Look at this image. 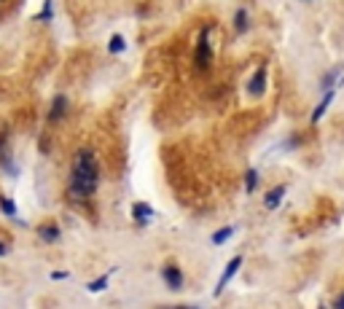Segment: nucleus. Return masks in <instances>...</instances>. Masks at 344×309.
<instances>
[{"instance_id":"nucleus-1","label":"nucleus","mask_w":344,"mask_h":309,"mask_svg":"<svg viewBox=\"0 0 344 309\" xmlns=\"http://www.w3.org/2000/svg\"><path fill=\"white\" fill-rule=\"evenodd\" d=\"M100 186V162H97L94 151L81 148L73 156L70 164V177H67V197L73 202H86Z\"/></svg>"},{"instance_id":"nucleus-11","label":"nucleus","mask_w":344,"mask_h":309,"mask_svg":"<svg viewBox=\"0 0 344 309\" xmlns=\"http://www.w3.org/2000/svg\"><path fill=\"white\" fill-rule=\"evenodd\" d=\"M38 234H41V239H43V242L54 245L57 239H59V226H57V223H43V226L38 228Z\"/></svg>"},{"instance_id":"nucleus-4","label":"nucleus","mask_w":344,"mask_h":309,"mask_svg":"<svg viewBox=\"0 0 344 309\" xmlns=\"http://www.w3.org/2000/svg\"><path fill=\"white\" fill-rule=\"evenodd\" d=\"M0 167H3V172L8 175H16L19 169H16L14 159H11V148H8V137L0 135Z\"/></svg>"},{"instance_id":"nucleus-12","label":"nucleus","mask_w":344,"mask_h":309,"mask_svg":"<svg viewBox=\"0 0 344 309\" xmlns=\"http://www.w3.org/2000/svg\"><path fill=\"white\" fill-rule=\"evenodd\" d=\"M234 30L237 32L248 30V8H237V14H234Z\"/></svg>"},{"instance_id":"nucleus-20","label":"nucleus","mask_w":344,"mask_h":309,"mask_svg":"<svg viewBox=\"0 0 344 309\" xmlns=\"http://www.w3.org/2000/svg\"><path fill=\"white\" fill-rule=\"evenodd\" d=\"M51 280H67V272H51Z\"/></svg>"},{"instance_id":"nucleus-3","label":"nucleus","mask_w":344,"mask_h":309,"mask_svg":"<svg viewBox=\"0 0 344 309\" xmlns=\"http://www.w3.org/2000/svg\"><path fill=\"white\" fill-rule=\"evenodd\" d=\"M239 266H242V255H234V258L226 264V269H223L221 280H218V285H215V296H221V293H223V288H226V285L231 282V277L239 272Z\"/></svg>"},{"instance_id":"nucleus-7","label":"nucleus","mask_w":344,"mask_h":309,"mask_svg":"<svg viewBox=\"0 0 344 309\" xmlns=\"http://www.w3.org/2000/svg\"><path fill=\"white\" fill-rule=\"evenodd\" d=\"M132 218H135L137 226H148V223L153 221V210H151V204L137 202L135 207H132Z\"/></svg>"},{"instance_id":"nucleus-19","label":"nucleus","mask_w":344,"mask_h":309,"mask_svg":"<svg viewBox=\"0 0 344 309\" xmlns=\"http://www.w3.org/2000/svg\"><path fill=\"white\" fill-rule=\"evenodd\" d=\"M336 76H339V70H331V73H328V76H325V78H323V86H325V89H331V84H334V81H336Z\"/></svg>"},{"instance_id":"nucleus-14","label":"nucleus","mask_w":344,"mask_h":309,"mask_svg":"<svg viewBox=\"0 0 344 309\" xmlns=\"http://www.w3.org/2000/svg\"><path fill=\"white\" fill-rule=\"evenodd\" d=\"M127 49V43H124V38L118 35H111V41H108V51H111V54H121V51Z\"/></svg>"},{"instance_id":"nucleus-15","label":"nucleus","mask_w":344,"mask_h":309,"mask_svg":"<svg viewBox=\"0 0 344 309\" xmlns=\"http://www.w3.org/2000/svg\"><path fill=\"white\" fill-rule=\"evenodd\" d=\"M108 280H111V274H102V277H97L94 282H89L86 288H89L91 293H102V290H105V285H108Z\"/></svg>"},{"instance_id":"nucleus-18","label":"nucleus","mask_w":344,"mask_h":309,"mask_svg":"<svg viewBox=\"0 0 344 309\" xmlns=\"http://www.w3.org/2000/svg\"><path fill=\"white\" fill-rule=\"evenodd\" d=\"M51 8H54V0H46V3H43V11L38 14V19H41V22H51V14H54Z\"/></svg>"},{"instance_id":"nucleus-8","label":"nucleus","mask_w":344,"mask_h":309,"mask_svg":"<svg viewBox=\"0 0 344 309\" xmlns=\"http://www.w3.org/2000/svg\"><path fill=\"white\" fill-rule=\"evenodd\" d=\"M266 91V70H256L253 73V78H250V84H248V94H253V97H258V94H263Z\"/></svg>"},{"instance_id":"nucleus-13","label":"nucleus","mask_w":344,"mask_h":309,"mask_svg":"<svg viewBox=\"0 0 344 309\" xmlns=\"http://www.w3.org/2000/svg\"><path fill=\"white\" fill-rule=\"evenodd\" d=\"M231 234H234V226H223V228H218V231L213 234V245L229 242V239H231Z\"/></svg>"},{"instance_id":"nucleus-10","label":"nucleus","mask_w":344,"mask_h":309,"mask_svg":"<svg viewBox=\"0 0 344 309\" xmlns=\"http://www.w3.org/2000/svg\"><path fill=\"white\" fill-rule=\"evenodd\" d=\"M334 94H336V89L331 86V89H325V94H323V100H320V105L315 108V113H312V124H317L320 118H323V113L328 111V105L334 102Z\"/></svg>"},{"instance_id":"nucleus-21","label":"nucleus","mask_w":344,"mask_h":309,"mask_svg":"<svg viewBox=\"0 0 344 309\" xmlns=\"http://www.w3.org/2000/svg\"><path fill=\"white\" fill-rule=\"evenodd\" d=\"M8 253V245H3V239H0V255H5Z\"/></svg>"},{"instance_id":"nucleus-5","label":"nucleus","mask_w":344,"mask_h":309,"mask_svg":"<svg viewBox=\"0 0 344 309\" xmlns=\"http://www.w3.org/2000/svg\"><path fill=\"white\" fill-rule=\"evenodd\" d=\"M162 277H164V282H167L170 290H183V272H180L175 264H167V266H164V269H162Z\"/></svg>"},{"instance_id":"nucleus-9","label":"nucleus","mask_w":344,"mask_h":309,"mask_svg":"<svg viewBox=\"0 0 344 309\" xmlns=\"http://www.w3.org/2000/svg\"><path fill=\"white\" fill-rule=\"evenodd\" d=\"M65 111H67V100H65V94H57V97H54V102H51V111H49V121H51V124H57L62 116H65Z\"/></svg>"},{"instance_id":"nucleus-6","label":"nucleus","mask_w":344,"mask_h":309,"mask_svg":"<svg viewBox=\"0 0 344 309\" xmlns=\"http://www.w3.org/2000/svg\"><path fill=\"white\" fill-rule=\"evenodd\" d=\"M285 194H288V186H274L266 191V197H263V204H266V210H277L280 202L285 199Z\"/></svg>"},{"instance_id":"nucleus-2","label":"nucleus","mask_w":344,"mask_h":309,"mask_svg":"<svg viewBox=\"0 0 344 309\" xmlns=\"http://www.w3.org/2000/svg\"><path fill=\"white\" fill-rule=\"evenodd\" d=\"M213 62V49H210V27H202L197 38V51H194V65L199 70H207Z\"/></svg>"},{"instance_id":"nucleus-16","label":"nucleus","mask_w":344,"mask_h":309,"mask_svg":"<svg viewBox=\"0 0 344 309\" xmlns=\"http://www.w3.org/2000/svg\"><path fill=\"white\" fill-rule=\"evenodd\" d=\"M0 210H3V213L8 215V218H14V215H16V204H14V199L3 197V199H0Z\"/></svg>"},{"instance_id":"nucleus-17","label":"nucleus","mask_w":344,"mask_h":309,"mask_svg":"<svg viewBox=\"0 0 344 309\" xmlns=\"http://www.w3.org/2000/svg\"><path fill=\"white\" fill-rule=\"evenodd\" d=\"M256 183H258V172L256 169H248V172H245V188H248V194L256 191Z\"/></svg>"},{"instance_id":"nucleus-22","label":"nucleus","mask_w":344,"mask_h":309,"mask_svg":"<svg viewBox=\"0 0 344 309\" xmlns=\"http://www.w3.org/2000/svg\"><path fill=\"white\" fill-rule=\"evenodd\" d=\"M336 307H342V309H344V296H342V299H339V301H336Z\"/></svg>"}]
</instances>
